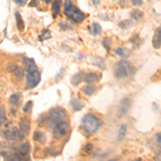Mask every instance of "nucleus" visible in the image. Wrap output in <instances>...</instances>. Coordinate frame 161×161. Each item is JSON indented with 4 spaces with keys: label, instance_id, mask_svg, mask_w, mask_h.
I'll list each match as a JSON object with an SVG mask.
<instances>
[{
    "label": "nucleus",
    "instance_id": "bb28decb",
    "mask_svg": "<svg viewBox=\"0 0 161 161\" xmlns=\"http://www.w3.org/2000/svg\"><path fill=\"white\" fill-rule=\"evenodd\" d=\"M31 106H32V102L29 101V102L26 103V105L24 106V110H23V111H24L25 113H29L30 110H31Z\"/></svg>",
    "mask_w": 161,
    "mask_h": 161
},
{
    "label": "nucleus",
    "instance_id": "4468645a",
    "mask_svg": "<svg viewBox=\"0 0 161 161\" xmlns=\"http://www.w3.org/2000/svg\"><path fill=\"white\" fill-rule=\"evenodd\" d=\"M60 12V0H55L52 4V13H53V16L56 17L57 15Z\"/></svg>",
    "mask_w": 161,
    "mask_h": 161
},
{
    "label": "nucleus",
    "instance_id": "c9c22d12",
    "mask_svg": "<svg viewBox=\"0 0 161 161\" xmlns=\"http://www.w3.org/2000/svg\"><path fill=\"white\" fill-rule=\"evenodd\" d=\"M46 2H51V0H45Z\"/></svg>",
    "mask_w": 161,
    "mask_h": 161
},
{
    "label": "nucleus",
    "instance_id": "c756f323",
    "mask_svg": "<svg viewBox=\"0 0 161 161\" xmlns=\"http://www.w3.org/2000/svg\"><path fill=\"white\" fill-rule=\"evenodd\" d=\"M102 44L104 45V47L106 48V50H108V48H110V40H108V39H105V40H103Z\"/></svg>",
    "mask_w": 161,
    "mask_h": 161
},
{
    "label": "nucleus",
    "instance_id": "f3484780",
    "mask_svg": "<svg viewBox=\"0 0 161 161\" xmlns=\"http://www.w3.org/2000/svg\"><path fill=\"white\" fill-rule=\"evenodd\" d=\"M115 53L117 54L118 56H120V57H127V56H129V54H130V51L128 50V48H126V47H118V48H116L115 50Z\"/></svg>",
    "mask_w": 161,
    "mask_h": 161
},
{
    "label": "nucleus",
    "instance_id": "f704fd0d",
    "mask_svg": "<svg viewBox=\"0 0 161 161\" xmlns=\"http://www.w3.org/2000/svg\"><path fill=\"white\" fill-rule=\"evenodd\" d=\"M92 3L95 4V6H98V4H99V0H92Z\"/></svg>",
    "mask_w": 161,
    "mask_h": 161
},
{
    "label": "nucleus",
    "instance_id": "ddd939ff",
    "mask_svg": "<svg viewBox=\"0 0 161 161\" xmlns=\"http://www.w3.org/2000/svg\"><path fill=\"white\" fill-rule=\"evenodd\" d=\"M29 152H30V145L28 143H24V144L19 145V147L15 148V153H17V154H19L20 156H23L25 158L26 156L29 154Z\"/></svg>",
    "mask_w": 161,
    "mask_h": 161
},
{
    "label": "nucleus",
    "instance_id": "0eeeda50",
    "mask_svg": "<svg viewBox=\"0 0 161 161\" xmlns=\"http://www.w3.org/2000/svg\"><path fill=\"white\" fill-rule=\"evenodd\" d=\"M3 136L6 137L7 140H11V141L22 139V137H20V133H19V128L14 127V126L10 127V128H7L6 130L3 131Z\"/></svg>",
    "mask_w": 161,
    "mask_h": 161
},
{
    "label": "nucleus",
    "instance_id": "dca6fc26",
    "mask_svg": "<svg viewBox=\"0 0 161 161\" xmlns=\"http://www.w3.org/2000/svg\"><path fill=\"white\" fill-rule=\"evenodd\" d=\"M90 33L93 36H98L101 33V27L98 23H93V24L90 26Z\"/></svg>",
    "mask_w": 161,
    "mask_h": 161
},
{
    "label": "nucleus",
    "instance_id": "393cba45",
    "mask_svg": "<svg viewBox=\"0 0 161 161\" xmlns=\"http://www.w3.org/2000/svg\"><path fill=\"white\" fill-rule=\"evenodd\" d=\"M51 37V32L48 30H43L42 35L39 37V40L40 41H43V40H46V39H48Z\"/></svg>",
    "mask_w": 161,
    "mask_h": 161
},
{
    "label": "nucleus",
    "instance_id": "72a5a7b5",
    "mask_svg": "<svg viewBox=\"0 0 161 161\" xmlns=\"http://www.w3.org/2000/svg\"><path fill=\"white\" fill-rule=\"evenodd\" d=\"M157 141L159 143V145L161 146V133H158L157 134Z\"/></svg>",
    "mask_w": 161,
    "mask_h": 161
},
{
    "label": "nucleus",
    "instance_id": "f03ea898",
    "mask_svg": "<svg viewBox=\"0 0 161 161\" xmlns=\"http://www.w3.org/2000/svg\"><path fill=\"white\" fill-rule=\"evenodd\" d=\"M82 128L84 129V131L87 134H92L98 130V128L100 127V121L99 119L96 117L92 114H87L85 115L82 119V124H80Z\"/></svg>",
    "mask_w": 161,
    "mask_h": 161
},
{
    "label": "nucleus",
    "instance_id": "20e7f679",
    "mask_svg": "<svg viewBox=\"0 0 161 161\" xmlns=\"http://www.w3.org/2000/svg\"><path fill=\"white\" fill-rule=\"evenodd\" d=\"M114 74L117 79H126L130 74V64L127 60L118 61L114 69Z\"/></svg>",
    "mask_w": 161,
    "mask_h": 161
},
{
    "label": "nucleus",
    "instance_id": "f257e3e1",
    "mask_svg": "<svg viewBox=\"0 0 161 161\" xmlns=\"http://www.w3.org/2000/svg\"><path fill=\"white\" fill-rule=\"evenodd\" d=\"M64 14L69 19L73 20L74 23L83 22L86 17L84 13L72 3L71 0H66V2H64Z\"/></svg>",
    "mask_w": 161,
    "mask_h": 161
},
{
    "label": "nucleus",
    "instance_id": "7ed1b4c3",
    "mask_svg": "<svg viewBox=\"0 0 161 161\" xmlns=\"http://www.w3.org/2000/svg\"><path fill=\"white\" fill-rule=\"evenodd\" d=\"M67 121V113L62 108H55L48 113V124L51 128H54L56 125Z\"/></svg>",
    "mask_w": 161,
    "mask_h": 161
},
{
    "label": "nucleus",
    "instance_id": "7c9ffc66",
    "mask_svg": "<svg viewBox=\"0 0 161 161\" xmlns=\"http://www.w3.org/2000/svg\"><path fill=\"white\" fill-rule=\"evenodd\" d=\"M13 1L19 4V6H24V4L27 3V0H13Z\"/></svg>",
    "mask_w": 161,
    "mask_h": 161
},
{
    "label": "nucleus",
    "instance_id": "39448f33",
    "mask_svg": "<svg viewBox=\"0 0 161 161\" xmlns=\"http://www.w3.org/2000/svg\"><path fill=\"white\" fill-rule=\"evenodd\" d=\"M27 87L28 88H35L39 85L41 80V75L39 73L38 70L35 71L27 72Z\"/></svg>",
    "mask_w": 161,
    "mask_h": 161
},
{
    "label": "nucleus",
    "instance_id": "b1692460",
    "mask_svg": "<svg viewBox=\"0 0 161 161\" xmlns=\"http://www.w3.org/2000/svg\"><path fill=\"white\" fill-rule=\"evenodd\" d=\"M131 17L134 19H141L143 17V13L140 11H132L131 12Z\"/></svg>",
    "mask_w": 161,
    "mask_h": 161
},
{
    "label": "nucleus",
    "instance_id": "9b49d317",
    "mask_svg": "<svg viewBox=\"0 0 161 161\" xmlns=\"http://www.w3.org/2000/svg\"><path fill=\"white\" fill-rule=\"evenodd\" d=\"M153 46L156 50L161 47V26L158 27L155 31L154 38H153Z\"/></svg>",
    "mask_w": 161,
    "mask_h": 161
},
{
    "label": "nucleus",
    "instance_id": "2eb2a0df",
    "mask_svg": "<svg viewBox=\"0 0 161 161\" xmlns=\"http://www.w3.org/2000/svg\"><path fill=\"white\" fill-rule=\"evenodd\" d=\"M15 19H16V25H17V28L23 31L25 28V24H24V20H23L22 16H20V13L19 12H16L15 13Z\"/></svg>",
    "mask_w": 161,
    "mask_h": 161
},
{
    "label": "nucleus",
    "instance_id": "cd10ccee",
    "mask_svg": "<svg viewBox=\"0 0 161 161\" xmlns=\"http://www.w3.org/2000/svg\"><path fill=\"white\" fill-rule=\"evenodd\" d=\"M92 148H93V147H92V144H87L86 147H85V152H86L87 154H90V153L92 152Z\"/></svg>",
    "mask_w": 161,
    "mask_h": 161
},
{
    "label": "nucleus",
    "instance_id": "412c9836",
    "mask_svg": "<svg viewBox=\"0 0 161 161\" xmlns=\"http://www.w3.org/2000/svg\"><path fill=\"white\" fill-rule=\"evenodd\" d=\"M95 92H96V87L92 86V85H88V86L83 88V92L86 96H92Z\"/></svg>",
    "mask_w": 161,
    "mask_h": 161
},
{
    "label": "nucleus",
    "instance_id": "a878e982",
    "mask_svg": "<svg viewBox=\"0 0 161 161\" xmlns=\"http://www.w3.org/2000/svg\"><path fill=\"white\" fill-rule=\"evenodd\" d=\"M10 103L13 105H16L17 103H19V96L17 95H12L11 97H10Z\"/></svg>",
    "mask_w": 161,
    "mask_h": 161
},
{
    "label": "nucleus",
    "instance_id": "a211bd4d",
    "mask_svg": "<svg viewBox=\"0 0 161 161\" xmlns=\"http://www.w3.org/2000/svg\"><path fill=\"white\" fill-rule=\"evenodd\" d=\"M85 80H86L87 83H95L99 80V74L98 73H89V74L86 75Z\"/></svg>",
    "mask_w": 161,
    "mask_h": 161
},
{
    "label": "nucleus",
    "instance_id": "2f4dec72",
    "mask_svg": "<svg viewBox=\"0 0 161 161\" xmlns=\"http://www.w3.org/2000/svg\"><path fill=\"white\" fill-rule=\"evenodd\" d=\"M42 136H43L42 133H40V132H36V134L33 136V139H35L36 141H39V140H40Z\"/></svg>",
    "mask_w": 161,
    "mask_h": 161
},
{
    "label": "nucleus",
    "instance_id": "f8f14e48",
    "mask_svg": "<svg viewBox=\"0 0 161 161\" xmlns=\"http://www.w3.org/2000/svg\"><path fill=\"white\" fill-rule=\"evenodd\" d=\"M23 62H24L25 67H26V71L27 72H31L37 70V66H36V62L33 59L28 58V57H24L23 58Z\"/></svg>",
    "mask_w": 161,
    "mask_h": 161
},
{
    "label": "nucleus",
    "instance_id": "4be33fe9",
    "mask_svg": "<svg viewBox=\"0 0 161 161\" xmlns=\"http://www.w3.org/2000/svg\"><path fill=\"white\" fill-rule=\"evenodd\" d=\"M7 120V115H6V110L3 106H0V127L2 126Z\"/></svg>",
    "mask_w": 161,
    "mask_h": 161
},
{
    "label": "nucleus",
    "instance_id": "c85d7f7f",
    "mask_svg": "<svg viewBox=\"0 0 161 161\" xmlns=\"http://www.w3.org/2000/svg\"><path fill=\"white\" fill-rule=\"evenodd\" d=\"M131 3L133 4V6H142L143 0H131Z\"/></svg>",
    "mask_w": 161,
    "mask_h": 161
},
{
    "label": "nucleus",
    "instance_id": "5701e85b",
    "mask_svg": "<svg viewBox=\"0 0 161 161\" xmlns=\"http://www.w3.org/2000/svg\"><path fill=\"white\" fill-rule=\"evenodd\" d=\"M83 80V73L82 72H80V73H76L73 77H72L71 82L73 85H77L79 83H80V80Z\"/></svg>",
    "mask_w": 161,
    "mask_h": 161
},
{
    "label": "nucleus",
    "instance_id": "1a4fd4ad",
    "mask_svg": "<svg viewBox=\"0 0 161 161\" xmlns=\"http://www.w3.org/2000/svg\"><path fill=\"white\" fill-rule=\"evenodd\" d=\"M30 130V121L28 118H22L19 123V133H20V137H25L28 136Z\"/></svg>",
    "mask_w": 161,
    "mask_h": 161
},
{
    "label": "nucleus",
    "instance_id": "423d86ee",
    "mask_svg": "<svg viewBox=\"0 0 161 161\" xmlns=\"http://www.w3.org/2000/svg\"><path fill=\"white\" fill-rule=\"evenodd\" d=\"M68 121H64V123H60L58 125H56L53 129V134L54 136L56 137V139H60L64 136H66L67 134V131H68Z\"/></svg>",
    "mask_w": 161,
    "mask_h": 161
},
{
    "label": "nucleus",
    "instance_id": "9d476101",
    "mask_svg": "<svg viewBox=\"0 0 161 161\" xmlns=\"http://www.w3.org/2000/svg\"><path fill=\"white\" fill-rule=\"evenodd\" d=\"M8 70H9L10 72H12V73L14 74L19 80L23 79V77H24V75H25L24 70L20 68L19 66H17V64H9V66H8Z\"/></svg>",
    "mask_w": 161,
    "mask_h": 161
},
{
    "label": "nucleus",
    "instance_id": "aec40b11",
    "mask_svg": "<svg viewBox=\"0 0 161 161\" xmlns=\"http://www.w3.org/2000/svg\"><path fill=\"white\" fill-rule=\"evenodd\" d=\"M127 133V126L126 125H121L120 128H119V131H118V137L117 139L120 141V140H123L125 136H126Z\"/></svg>",
    "mask_w": 161,
    "mask_h": 161
},
{
    "label": "nucleus",
    "instance_id": "6ab92c4d",
    "mask_svg": "<svg viewBox=\"0 0 161 161\" xmlns=\"http://www.w3.org/2000/svg\"><path fill=\"white\" fill-rule=\"evenodd\" d=\"M72 106H73L74 111H80L84 108V104L79 99H73L72 100Z\"/></svg>",
    "mask_w": 161,
    "mask_h": 161
},
{
    "label": "nucleus",
    "instance_id": "473e14b6",
    "mask_svg": "<svg viewBox=\"0 0 161 161\" xmlns=\"http://www.w3.org/2000/svg\"><path fill=\"white\" fill-rule=\"evenodd\" d=\"M7 157H8V156H7L6 153H1V154H0V160H1V159H6Z\"/></svg>",
    "mask_w": 161,
    "mask_h": 161
},
{
    "label": "nucleus",
    "instance_id": "6e6552de",
    "mask_svg": "<svg viewBox=\"0 0 161 161\" xmlns=\"http://www.w3.org/2000/svg\"><path fill=\"white\" fill-rule=\"evenodd\" d=\"M130 106H131V100L129 99V98H124V99L121 100V102L119 103L117 117L118 118H123L124 116L128 113Z\"/></svg>",
    "mask_w": 161,
    "mask_h": 161
}]
</instances>
